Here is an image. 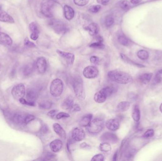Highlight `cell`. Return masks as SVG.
<instances>
[{
	"label": "cell",
	"mask_w": 162,
	"mask_h": 161,
	"mask_svg": "<svg viewBox=\"0 0 162 161\" xmlns=\"http://www.w3.org/2000/svg\"><path fill=\"white\" fill-rule=\"evenodd\" d=\"M108 77L112 81L121 84H126L133 81L132 77L129 74L120 71H110Z\"/></svg>",
	"instance_id": "cell-1"
},
{
	"label": "cell",
	"mask_w": 162,
	"mask_h": 161,
	"mask_svg": "<svg viewBox=\"0 0 162 161\" xmlns=\"http://www.w3.org/2000/svg\"><path fill=\"white\" fill-rule=\"evenodd\" d=\"M64 84L60 79H56L52 82L50 86V92L54 97L60 96L63 91Z\"/></svg>",
	"instance_id": "cell-2"
},
{
	"label": "cell",
	"mask_w": 162,
	"mask_h": 161,
	"mask_svg": "<svg viewBox=\"0 0 162 161\" xmlns=\"http://www.w3.org/2000/svg\"><path fill=\"white\" fill-rule=\"evenodd\" d=\"M104 121L100 118H96L91 121L87 127V130L90 133L96 134L99 133L103 129Z\"/></svg>",
	"instance_id": "cell-3"
},
{
	"label": "cell",
	"mask_w": 162,
	"mask_h": 161,
	"mask_svg": "<svg viewBox=\"0 0 162 161\" xmlns=\"http://www.w3.org/2000/svg\"><path fill=\"white\" fill-rule=\"evenodd\" d=\"M74 91L76 97L81 100H83L85 99V94L83 89V84L81 80L79 79H75L72 83Z\"/></svg>",
	"instance_id": "cell-4"
},
{
	"label": "cell",
	"mask_w": 162,
	"mask_h": 161,
	"mask_svg": "<svg viewBox=\"0 0 162 161\" xmlns=\"http://www.w3.org/2000/svg\"><path fill=\"white\" fill-rule=\"evenodd\" d=\"M12 96L16 99L19 100L21 98H23L26 94L25 85L22 83L16 85L12 89Z\"/></svg>",
	"instance_id": "cell-5"
},
{
	"label": "cell",
	"mask_w": 162,
	"mask_h": 161,
	"mask_svg": "<svg viewBox=\"0 0 162 161\" xmlns=\"http://www.w3.org/2000/svg\"><path fill=\"white\" fill-rule=\"evenodd\" d=\"M52 28L57 34H64L66 32L67 30V27L64 22L60 20H54L50 22Z\"/></svg>",
	"instance_id": "cell-6"
},
{
	"label": "cell",
	"mask_w": 162,
	"mask_h": 161,
	"mask_svg": "<svg viewBox=\"0 0 162 161\" xmlns=\"http://www.w3.org/2000/svg\"><path fill=\"white\" fill-rule=\"evenodd\" d=\"M53 3L52 1L47 0L43 2L41 7V12L43 15L48 18H52L53 16L52 12V8Z\"/></svg>",
	"instance_id": "cell-7"
},
{
	"label": "cell",
	"mask_w": 162,
	"mask_h": 161,
	"mask_svg": "<svg viewBox=\"0 0 162 161\" xmlns=\"http://www.w3.org/2000/svg\"><path fill=\"white\" fill-rule=\"evenodd\" d=\"M101 141L102 142H107L110 144L117 143L119 141L118 136L112 132L104 133L101 136L100 138Z\"/></svg>",
	"instance_id": "cell-8"
},
{
	"label": "cell",
	"mask_w": 162,
	"mask_h": 161,
	"mask_svg": "<svg viewBox=\"0 0 162 161\" xmlns=\"http://www.w3.org/2000/svg\"><path fill=\"white\" fill-rule=\"evenodd\" d=\"M99 71L94 66H87L83 71V76L86 79H94L97 77Z\"/></svg>",
	"instance_id": "cell-9"
},
{
	"label": "cell",
	"mask_w": 162,
	"mask_h": 161,
	"mask_svg": "<svg viewBox=\"0 0 162 161\" xmlns=\"http://www.w3.org/2000/svg\"><path fill=\"white\" fill-rule=\"evenodd\" d=\"M72 136V139L75 141H81L85 138V132L82 128L77 127L73 130Z\"/></svg>",
	"instance_id": "cell-10"
},
{
	"label": "cell",
	"mask_w": 162,
	"mask_h": 161,
	"mask_svg": "<svg viewBox=\"0 0 162 161\" xmlns=\"http://www.w3.org/2000/svg\"><path fill=\"white\" fill-rule=\"evenodd\" d=\"M38 97V92L35 88H29L26 91L27 100L30 102L35 103Z\"/></svg>",
	"instance_id": "cell-11"
},
{
	"label": "cell",
	"mask_w": 162,
	"mask_h": 161,
	"mask_svg": "<svg viewBox=\"0 0 162 161\" xmlns=\"http://www.w3.org/2000/svg\"><path fill=\"white\" fill-rule=\"evenodd\" d=\"M36 67L38 71L41 74H43L46 71L47 69V61L44 57L38 58L36 62Z\"/></svg>",
	"instance_id": "cell-12"
},
{
	"label": "cell",
	"mask_w": 162,
	"mask_h": 161,
	"mask_svg": "<svg viewBox=\"0 0 162 161\" xmlns=\"http://www.w3.org/2000/svg\"><path fill=\"white\" fill-rule=\"evenodd\" d=\"M56 52L61 57L64 59L67 63L70 64H73L74 61V55L70 53L62 51L60 50H57Z\"/></svg>",
	"instance_id": "cell-13"
},
{
	"label": "cell",
	"mask_w": 162,
	"mask_h": 161,
	"mask_svg": "<svg viewBox=\"0 0 162 161\" xmlns=\"http://www.w3.org/2000/svg\"><path fill=\"white\" fill-rule=\"evenodd\" d=\"M105 125L110 131H116L120 128V122L117 119H110L106 122Z\"/></svg>",
	"instance_id": "cell-14"
},
{
	"label": "cell",
	"mask_w": 162,
	"mask_h": 161,
	"mask_svg": "<svg viewBox=\"0 0 162 161\" xmlns=\"http://www.w3.org/2000/svg\"><path fill=\"white\" fill-rule=\"evenodd\" d=\"M11 117L12 121L17 125H21L25 123L26 116L21 113H16L12 115Z\"/></svg>",
	"instance_id": "cell-15"
},
{
	"label": "cell",
	"mask_w": 162,
	"mask_h": 161,
	"mask_svg": "<svg viewBox=\"0 0 162 161\" xmlns=\"http://www.w3.org/2000/svg\"><path fill=\"white\" fill-rule=\"evenodd\" d=\"M12 39L7 34L0 32V43L6 46H11L12 44Z\"/></svg>",
	"instance_id": "cell-16"
},
{
	"label": "cell",
	"mask_w": 162,
	"mask_h": 161,
	"mask_svg": "<svg viewBox=\"0 0 162 161\" xmlns=\"http://www.w3.org/2000/svg\"><path fill=\"white\" fill-rule=\"evenodd\" d=\"M62 142L60 140H54L51 142L50 145L51 150L54 153L60 151L62 148Z\"/></svg>",
	"instance_id": "cell-17"
},
{
	"label": "cell",
	"mask_w": 162,
	"mask_h": 161,
	"mask_svg": "<svg viewBox=\"0 0 162 161\" xmlns=\"http://www.w3.org/2000/svg\"><path fill=\"white\" fill-rule=\"evenodd\" d=\"M0 21L11 24L15 22L12 17H11L6 12L2 10L0 11Z\"/></svg>",
	"instance_id": "cell-18"
},
{
	"label": "cell",
	"mask_w": 162,
	"mask_h": 161,
	"mask_svg": "<svg viewBox=\"0 0 162 161\" xmlns=\"http://www.w3.org/2000/svg\"><path fill=\"white\" fill-rule=\"evenodd\" d=\"M53 127L54 131L62 139H64L66 138V132L60 124L57 123L54 124Z\"/></svg>",
	"instance_id": "cell-19"
},
{
	"label": "cell",
	"mask_w": 162,
	"mask_h": 161,
	"mask_svg": "<svg viewBox=\"0 0 162 161\" xmlns=\"http://www.w3.org/2000/svg\"><path fill=\"white\" fill-rule=\"evenodd\" d=\"M74 99L71 96H67L65 98L61 104V107L64 110L71 109L74 104Z\"/></svg>",
	"instance_id": "cell-20"
},
{
	"label": "cell",
	"mask_w": 162,
	"mask_h": 161,
	"mask_svg": "<svg viewBox=\"0 0 162 161\" xmlns=\"http://www.w3.org/2000/svg\"><path fill=\"white\" fill-rule=\"evenodd\" d=\"M64 14L65 19L68 21H71L74 16V11L70 6L65 5L64 7Z\"/></svg>",
	"instance_id": "cell-21"
},
{
	"label": "cell",
	"mask_w": 162,
	"mask_h": 161,
	"mask_svg": "<svg viewBox=\"0 0 162 161\" xmlns=\"http://www.w3.org/2000/svg\"><path fill=\"white\" fill-rule=\"evenodd\" d=\"M107 95L105 94L101 90L98 92L95 93L94 96V100L96 102L98 103H103L105 102V101L107 99Z\"/></svg>",
	"instance_id": "cell-22"
},
{
	"label": "cell",
	"mask_w": 162,
	"mask_h": 161,
	"mask_svg": "<svg viewBox=\"0 0 162 161\" xmlns=\"http://www.w3.org/2000/svg\"><path fill=\"white\" fill-rule=\"evenodd\" d=\"M89 34L92 36L97 35L100 31V28L97 24L92 23L87 27Z\"/></svg>",
	"instance_id": "cell-23"
},
{
	"label": "cell",
	"mask_w": 162,
	"mask_h": 161,
	"mask_svg": "<svg viewBox=\"0 0 162 161\" xmlns=\"http://www.w3.org/2000/svg\"><path fill=\"white\" fill-rule=\"evenodd\" d=\"M93 115L91 114H86L81 118L79 124L81 127H87L92 121Z\"/></svg>",
	"instance_id": "cell-24"
},
{
	"label": "cell",
	"mask_w": 162,
	"mask_h": 161,
	"mask_svg": "<svg viewBox=\"0 0 162 161\" xmlns=\"http://www.w3.org/2000/svg\"><path fill=\"white\" fill-rule=\"evenodd\" d=\"M141 110L140 107L137 104H135L133 108L132 117L134 121L136 122H138L141 119Z\"/></svg>",
	"instance_id": "cell-25"
},
{
	"label": "cell",
	"mask_w": 162,
	"mask_h": 161,
	"mask_svg": "<svg viewBox=\"0 0 162 161\" xmlns=\"http://www.w3.org/2000/svg\"><path fill=\"white\" fill-rule=\"evenodd\" d=\"M131 106V103L128 101L121 102L117 106L118 111L121 112H124L128 111Z\"/></svg>",
	"instance_id": "cell-26"
},
{
	"label": "cell",
	"mask_w": 162,
	"mask_h": 161,
	"mask_svg": "<svg viewBox=\"0 0 162 161\" xmlns=\"http://www.w3.org/2000/svg\"><path fill=\"white\" fill-rule=\"evenodd\" d=\"M34 69V67L32 64L30 63V64L25 65L22 68V70L23 75L25 76H29L33 71Z\"/></svg>",
	"instance_id": "cell-27"
},
{
	"label": "cell",
	"mask_w": 162,
	"mask_h": 161,
	"mask_svg": "<svg viewBox=\"0 0 162 161\" xmlns=\"http://www.w3.org/2000/svg\"><path fill=\"white\" fill-rule=\"evenodd\" d=\"M153 77V73H145L140 76V81L144 84H146L150 82Z\"/></svg>",
	"instance_id": "cell-28"
},
{
	"label": "cell",
	"mask_w": 162,
	"mask_h": 161,
	"mask_svg": "<svg viewBox=\"0 0 162 161\" xmlns=\"http://www.w3.org/2000/svg\"><path fill=\"white\" fill-rule=\"evenodd\" d=\"M121 56L122 59L125 62H126V63H129V64L134 65V66H136V67H140V68H144V67H145L144 65L139 64V63H136L135 62L132 61L130 58H128L127 56H126L125 55L123 54V53H121Z\"/></svg>",
	"instance_id": "cell-29"
},
{
	"label": "cell",
	"mask_w": 162,
	"mask_h": 161,
	"mask_svg": "<svg viewBox=\"0 0 162 161\" xmlns=\"http://www.w3.org/2000/svg\"><path fill=\"white\" fill-rule=\"evenodd\" d=\"M29 28H30V30L31 32V34L39 35L40 30H39V27H38V24L35 22H32L30 23Z\"/></svg>",
	"instance_id": "cell-30"
},
{
	"label": "cell",
	"mask_w": 162,
	"mask_h": 161,
	"mask_svg": "<svg viewBox=\"0 0 162 161\" xmlns=\"http://www.w3.org/2000/svg\"><path fill=\"white\" fill-rule=\"evenodd\" d=\"M39 107L40 109H44V110H48L50 109L52 106V103L49 101L44 100L42 101L39 104Z\"/></svg>",
	"instance_id": "cell-31"
},
{
	"label": "cell",
	"mask_w": 162,
	"mask_h": 161,
	"mask_svg": "<svg viewBox=\"0 0 162 161\" xmlns=\"http://www.w3.org/2000/svg\"><path fill=\"white\" fill-rule=\"evenodd\" d=\"M100 150L104 152H108L112 150V146L110 143L107 142H103L100 145Z\"/></svg>",
	"instance_id": "cell-32"
},
{
	"label": "cell",
	"mask_w": 162,
	"mask_h": 161,
	"mask_svg": "<svg viewBox=\"0 0 162 161\" xmlns=\"http://www.w3.org/2000/svg\"><path fill=\"white\" fill-rule=\"evenodd\" d=\"M137 55L138 58L142 60H147L149 57V53L146 51L141 50L137 52Z\"/></svg>",
	"instance_id": "cell-33"
},
{
	"label": "cell",
	"mask_w": 162,
	"mask_h": 161,
	"mask_svg": "<svg viewBox=\"0 0 162 161\" xmlns=\"http://www.w3.org/2000/svg\"><path fill=\"white\" fill-rule=\"evenodd\" d=\"M118 41L122 45L128 46L131 44V42L126 37L123 35H121L118 38Z\"/></svg>",
	"instance_id": "cell-34"
},
{
	"label": "cell",
	"mask_w": 162,
	"mask_h": 161,
	"mask_svg": "<svg viewBox=\"0 0 162 161\" xmlns=\"http://www.w3.org/2000/svg\"><path fill=\"white\" fill-rule=\"evenodd\" d=\"M120 5L121 8L124 11H128L131 8V7L130 2L126 0H124L121 2Z\"/></svg>",
	"instance_id": "cell-35"
},
{
	"label": "cell",
	"mask_w": 162,
	"mask_h": 161,
	"mask_svg": "<svg viewBox=\"0 0 162 161\" xmlns=\"http://www.w3.org/2000/svg\"><path fill=\"white\" fill-rule=\"evenodd\" d=\"M101 90L105 94L107 97L110 96L114 91V89L111 86H106Z\"/></svg>",
	"instance_id": "cell-36"
},
{
	"label": "cell",
	"mask_w": 162,
	"mask_h": 161,
	"mask_svg": "<svg viewBox=\"0 0 162 161\" xmlns=\"http://www.w3.org/2000/svg\"><path fill=\"white\" fill-rule=\"evenodd\" d=\"M90 47L91 48H95V49H103L105 47L104 44L102 42L97 41V42L93 43L90 45Z\"/></svg>",
	"instance_id": "cell-37"
},
{
	"label": "cell",
	"mask_w": 162,
	"mask_h": 161,
	"mask_svg": "<svg viewBox=\"0 0 162 161\" xmlns=\"http://www.w3.org/2000/svg\"><path fill=\"white\" fill-rule=\"evenodd\" d=\"M114 23V18L112 16H108L106 17L105 20V24L106 27H110Z\"/></svg>",
	"instance_id": "cell-38"
},
{
	"label": "cell",
	"mask_w": 162,
	"mask_h": 161,
	"mask_svg": "<svg viewBox=\"0 0 162 161\" xmlns=\"http://www.w3.org/2000/svg\"><path fill=\"white\" fill-rule=\"evenodd\" d=\"M155 131L153 129H149L145 133L143 137L145 139H149L152 138L154 135Z\"/></svg>",
	"instance_id": "cell-39"
},
{
	"label": "cell",
	"mask_w": 162,
	"mask_h": 161,
	"mask_svg": "<svg viewBox=\"0 0 162 161\" xmlns=\"http://www.w3.org/2000/svg\"><path fill=\"white\" fill-rule=\"evenodd\" d=\"M101 6L100 5H93L89 8V11L91 13H96L101 10Z\"/></svg>",
	"instance_id": "cell-40"
},
{
	"label": "cell",
	"mask_w": 162,
	"mask_h": 161,
	"mask_svg": "<svg viewBox=\"0 0 162 161\" xmlns=\"http://www.w3.org/2000/svg\"><path fill=\"white\" fill-rule=\"evenodd\" d=\"M89 2V0H74V4L79 6H85Z\"/></svg>",
	"instance_id": "cell-41"
},
{
	"label": "cell",
	"mask_w": 162,
	"mask_h": 161,
	"mask_svg": "<svg viewBox=\"0 0 162 161\" xmlns=\"http://www.w3.org/2000/svg\"><path fill=\"white\" fill-rule=\"evenodd\" d=\"M105 160V157L103 154H97L96 155H94L92 159H91V161H103Z\"/></svg>",
	"instance_id": "cell-42"
},
{
	"label": "cell",
	"mask_w": 162,
	"mask_h": 161,
	"mask_svg": "<svg viewBox=\"0 0 162 161\" xmlns=\"http://www.w3.org/2000/svg\"><path fill=\"white\" fill-rule=\"evenodd\" d=\"M69 117H70V115L68 113L64 112L60 113L56 115V118L58 120L63 118H68Z\"/></svg>",
	"instance_id": "cell-43"
},
{
	"label": "cell",
	"mask_w": 162,
	"mask_h": 161,
	"mask_svg": "<svg viewBox=\"0 0 162 161\" xmlns=\"http://www.w3.org/2000/svg\"><path fill=\"white\" fill-rule=\"evenodd\" d=\"M24 45L30 48H33V47H36V45L30 41L28 38H26L24 40Z\"/></svg>",
	"instance_id": "cell-44"
},
{
	"label": "cell",
	"mask_w": 162,
	"mask_h": 161,
	"mask_svg": "<svg viewBox=\"0 0 162 161\" xmlns=\"http://www.w3.org/2000/svg\"><path fill=\"white\" fill-rule=\"evenodd\" d=\"M19 101H20L21 104H25V105H29V106H35V103L30 102L24 99L23 98H21V99L19 100Z\"/></svg>",
	"instance_id": "cell-45"
},
{
	"label": "cell",
	"mask_w": 162,
	"mask_h": 161,
	"mask_svg": "<svg viewBox=\"0 0 162 161\" xmlns=\"http://www.w3.org/2000/svg\"><path fill=\"white\" fill-rule=\"evenodd\" d=\"M35 119V117L34 115H27L26 116L25 119V124H27L29 123L30 122H32Z\"/></svg>",
	"instance_id": "cell-46"
},
{
	"label": "cell",
	"mask_w": 162,
	"mask_h": 161,
	"mask_svg": "<svg viewBox=\"0 0 162 161\" xmlns=\"http://www.w3.org/2000/svg\"><path fill=\"white\" fill-rule=\"evenodd\" d=\"M55 154H53V153H48L46 154L45 155L44 159V160H50L52 159H53L55 157Z\"/></svg>",
	"instance_id": "cell-47"
},
{
	"label": "cell",
	"mask_w": 162,
	"mask_h": 161,
	"mask_svg": "<svg viewBox=\"0 0 162 161\" xmlns=\"http://www.w3.org/2000/svg\"><path fill=\"white\" fill-rule=\"evenodd\" d=\"M80 111H81V108L78 104H74L71 108V111L72 112H79Z\"/></svg>",
	"instance_id": "cell-48"
},
{
	"label": "cell",
	"mask_w": 162,
	"mask_h": 161,
	"mask_svg": "<svg viewBox=\"0 0 162 161\" xmlns=\"http://www.w3.org/2000/svg\"><path fill=\"white\" fill-rule=\"evenodd\" d=\"M90 62H91V63H93V64H98L99 62V58L97 56H92L90 58Z\"/></svg>",
	"instance_id": "cell-49"
},
{
	"label": "cell",
	"mask_w": 162,
	"mask_h": 161,
	"mask_svg": "<svg viewBox=\"0 0 162 161\" xmlns=\"http://www.w3.org/2000/svg\"><path fill=\"white\" fill-rule=\"evenodd\" d=\"M136 153L135 150H129L128 152L126 153V156L128 158H131Z\"/></svg>",
	"instance_id": "cell-50"
},
{
	"label": "cell",
	"mask_w": 162,
	"mask_h": 161,
	"mask_svg": "<svg viewBox=\"0 0 162 161\" xmlns=\"http://www.w3.org/2000/svg\"><path fill=\"white\" fill-rule=\"evenodd\" d=\"M56 113H57V111L55 110H52L51 111H50L49 113H48V116H49V117H53L56 115Z\"/></svg>",
	"instance_id": "cell-51"
},
{
	"label": "cell",
	"mask_w": 162,
	"mask_h": 161,
	"mask_svg": "<svg viewBox=\"0 0 162 161\" xmlns=\"http://www.w3.org/2000/svg\"><path fill=\"white\" fill-rule=\"evenodd\" d=\"M110 1V0H97V2L99 4L106 5L109 3Z\"/></svg>",
	"instance_id": "cell-52"
},
{
	"label": "cell",
	"mask_w": 162,
	"mask_h": 161,
	"mask_svg": "<svg viewBox=\"0 0 162 161\" xmlns=\"http://www.w3.org/2000/svg\"><path fill=\"white\" fill-rule=\"evenodd\" d=\"M142 0H131V3L133 4H137L140 3Z\"/></svg>",
	"instance_id": "cell-53"
},
{
	"label": "cell",
	"mask_w": 162,
	"mask_h": 161,
	"mask_svg": "<svg viewBox=\"0 0 162 161\" xmlns=\"http://www.w3.org/2000/svg\"><path fill=\"white\" fill-rule=\"evenodd\" d=\"M117 152L115 153V154H114L113 156V161H116V160H117Z\"/></svg>",
	"instance_id": "cell-54"
},
{
	"label": "cell",
	"mask_w": 162,
	"mask_h": 161,
	"mask_svg": "<svg viewBox=\"0 0 162 161\" xmlns=\"http://www.w3.org/2000/svg\"><path fill=\"white\" fill-rule=\"evenodd\" d=\"M158 74L159 75H161V74H162V70H160L158 72Z\"/></svg>",
	"instance_id": "cell-55"
},
{
	"label": "cell",
	"mask_w": 162,
	"mask_h": 161,
	"mask_svg": "<svg viewBox=\"0 0 162 161\" xmlns=\"http://www.w3.org/2000/svg\"><path fill=\"white\" fill-rule=\"evenodd\" d=\"M160 110L161 111V112L162 113V103L161 104L160 106Z\"/></svg>",
	"instance_id": "cell-56"
},
{
	"label": "cell",
	"mask_w": 162,
	"mask_h": 161,
	"mask_svg": "<svg viewBox=\"0 0 162 161\" xmlns=\"http://www.w3.org/2000/svg\"><path fill=\"white\" fill-rule=\"evenodd\" d=\"M2 5L0 4V11L2 10Z\"/></svg>",
	"instance_id": "cell-57"
},
{
	"label": "cell",
	"mask_w": 162,
	"mask_h": 161,
	"mask_svg": "<svg viewBox=\"0 0 162 161\" xmlns=\"http://www.w3.org/2000/svg\"><path fill=\"white\" fill-rule=\"evenodd\" d=\"M0 68H1V64H0Z\"/></svg>",
	"instance_id": "cell-58"
},
{
	"label": "cell",
	"mask_w": 162,
	"mask_h": 161,
	"mask_svg": "<svg viewBox=\"0 0 162 161\" xmlns=\"http://www.w3.org/2000/svg\"><path fill=\"white\" fill-rule=\"evenodd\" d=\"M50 1H53V0H50Z\"/></svg>",
	"instance_id": "cell-59"
},
{
	"label": "cell",
	"mask_w": 162,
	"mask_h": 161,
	"mask_svg": "<svg viewBox=\"0 0 162 161\" xmlns=\"http://www.w3.org/2000/svg\"><path fill=\"white\" fill-rule=\"evenodd\" d=\"M0 30H1V28H0Z\"/></svg>",
	"instance_id": "cell-60"
}]
</instances>
